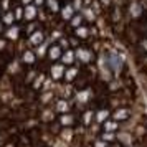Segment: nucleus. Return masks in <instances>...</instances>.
I'll return each mask as SVG.
<instances>
[{"label": "nucleus", "instance_id": "5", "mask_svg": "<svg viewBox=\"0 0 147 147\" xmlns=\"http://www.w3.org/2000/svg\"><path fill=\"white\" fill-rule=\"evenodd\" d=\"M131 116H132V111L129 107H116L113 111L111 119L117 121V122H126V121L131 119Z\"/></svg>", "mask_w": 147, "mask_h": 147}, {"label": "nucleus", "instance_id": "31", "mask_svg": "<svg viewBox=\"0 0 147 147\" xmlns=\"http://www.w3.org/2000/svg\"><path fill=\"white\" fill-rule=\"evenodd\" d=\"M83 15H74L73 18L69 20V23H71V27L73 28H80V27H83Z\"/></svg>", "mask_w": 147, "mask_h": 147}, {"label": "nucleus", "instance_id": "2", "mask_svg": "<svg viewBox=\"0 0 147 147\" xmlns=\"http://www.w3.org/2000/svg\"><path fill=\"white\" fill-rule=\"evenodd\" d=\"M107 63H109V66L113 69V73H119L121 69H122V65H124V58L121 56L119 53H116V51H111V53L107 55Z\"/></svg>", "mask_w": 147, "mask_h": 147}, {"label": "nucleus", "instance_id": "27", "mask_svg": "<svg viewBox=\"0 0 147 147\" xmlns=\"http://www.w3.org/2000/svg\"><path fill=\"white\" fill-rule=\"evenodd\" d=\"M89 33H91V30L88 27H80V28H74V36H78L81 40H86L89 38Z\"/></svg>", "mask_w": 147, "mask_h": 147}, {"label": "nucleus", "instance_id": "8", "mask_svg": "<svg viewBox=\"0 0 147 147\" xmlns=\"http://www.w3.org/2000/svg\"><path fill=\"white\" fill-rule=\"evenodd\" d=\"M28 43L32 45V47H40L41 43H45V33L41 32V30H36L35 33H32L28 36Z\"/></svg>", "mask_w": 147, "mask_h": 147}, {"label": "nucleus", "instance_id": "30", "mask_svg": "<svg viewBox=\"0 0 147 147\" xmlns=\"http://www.w3.org/2000/svg\"><path fill=\"white\" fill-rule=\"evenodd\" d=\"M101 139L107 144H114L117 140V132H101Z\"/></svg>", "mask_w": 147, "mask_h": 147}, {"label": "nucleus", "instance_id": "26", "mask_svg": "<svg viewBox=\"0 0 147 147\" xmlns=\"http://www.w3.org/2000/svg\"><path fill=\"white\" fill-rule=\"evenodd\" d=\"M50 43L48 41H45V43H41L40 47H36V50H35V53H36V58H43V56H48V50H50Z\"/></svg>", "mask_w": 147, "mask_h": 147}, {"label": "nucleus", "instance_id": "3", "mask_svg": "<svg viewBox=\"0 0 147 147\" xmlns=\"http://www.w3.org/2000/svg\"><path fill=\"white\" fill-rule=\"evenodd\" d=\"M65 73H66V66L63 63H55L50 66V78L53 81L65 80Z\"/></svg>", "mask_w": 147, "mask_h": 147}, {"label": "nucleus", "instance_id": "40", "mask_svg": "<svg viewBox=\"0 0 147 147\" xmlns=\"http://www.w3.org/2000/svg\"><path fill=\"white\" fill-rule=\"evenodd\" d=\"M139 47H140V50H142V51H147V38H144V40L140 41Z\"/></svg>", "mask_w": 147, "mask_h": 147}, {"label": "nucleus", "instance_id": "11", "mask_svg": "<svg viewBox=\"0 0 147 147\" xmlns=\"http://www.w3.org/2000/svg\"><path fill=\"white\" fill-rule=\"evenodd\" d=\"M63 53L65 51H63V48L60 45H51L50 50H48V58H50V61H58V60H61Z\"/></svg>", "mask_w": 147, "mask_h": 147}, {"label": "nucleus", "instance_id": "1", "mask_svg": "<svg viewBox=\"0 0 147 147\" xmlns=\"http://www.w3.org/2000/svg\"><path fill=\"white\" fill-rule=\"evenodd\" d=\"M98 69H99V76L102 81H106V83H111L113 81V69L109 66V63H107V56H101L99 58V63H98Z\"/></svg>", "mask_w": 147, "mask_h": 147}, {"label": "nucleus", "instance_id": "46", "mask_svg": "<svg viewBox=\"0 0 147 147\" xmlns=\"http://www.w3.org/2000/svg\"><path fill=\"white\" fill-rule=\"evenodd\" d=\"M22 2H23V3H25V7H27V5H32V2H33V0H22Z\"/></svg>", "mask_w": 147, "mask_h": 147}, {"label": "nucleus", "instance_id": "29", "mask_svg": "<svg viewBox=\"0 0 147 147\" xmlns=\"http://www.w3.org/2000/svg\"><path fill=\"white\" fill-rule=\"evenodd\" d=\"M53 96H55V93L51 91V89H50V91H43V93H41V96H40V102L43 104V106H47V104H50V102H51Z\"/></svg>", "mask_w": 147, "mask_h": 147}, {"label": "nucleus", "instance_id": "42", "mask_svg": "<svg viewBox=\"0 0 147 147\" xmlns=\"http://www.w3.org/2000/svg\"><path fill=\"white\" fill-rule=\"evenodd\" d=\"M101 2V5H104V7H109L111 5V0H99Z\"/></svg>", "mask_w": 147, "mask_h": 147}, {"label": "nucleus", "instance_id": "38", "mask_svg": "<svg viewBox=\"0 0 147 147\" xmlns=\"http://www.w3.org/2000/svg\"><path fill=\"white\" fill-rule=\"evenodd\" d=\"M119 86H121V84L117 83V80H113L111 83H109V89H111V91H117Z\"/></svg>", "mask_w": 147, "mask_h": 147}, {"label": "nucleus", "instance_id": "25", "mask_svg": "<svg viewBox=\"0 0 147 147\" xmlns=\"http://www.w3.org/2000/svg\"><path fill=\"white\" fill-rule=\"evenodd\" d=\"M73 17H74V8L71 3L69 5H65V7L61 8V18L63 20H71Z\"/></svg>", "mask_w": 147, "mask_h": 147}, {"label": "nucleus", "instance_id": "52", "mask_svg": "<svg viewBox=\"0 0 147 147\" xmlns=\"http://www.w3.org/2000/svg\"><path fill=\"white\" fill-rule=\"evenodd\" d=\"M146 2H147V0H146Z\"/></svg>", "mask_w": 147, "mask_h": 147}, {"label": "nucleus", "instance_id": "24", "mask_svg": "<svg viewBox=\"0 0 147 147\" xmlns=\"http://www.w3.org/2000/svg\"><path fill=\"white\" fill-rule=\"evenodd\" d=\"M15 22H17V18H15L13 12H5V13H3V17H2V23H3L7 28L8 27H13Z\"/></svg>", "mask_w": 147, "mask_h": 147}, {"label": "nucleus", "instance_id": "39", "mask_svg": "<svg viewBox=\"0 0 147 147\" xmlns=\"http://www.w3.org/2000/svg\"><path fill=\"white\" fill-rule=\"evenodd\" d=\"M61 38H63V36H61L60 32H53V33H51V36H50V40H51V41H55V40H58V41H60Z\"/></svg>", "mask_w": 147, "mask_h": 147}, {"label": "nucleus", "instance_id": "21", "mask_svg": "<svg viewBox=\"0 0 147 147\" xmlns=\"http://www.w3.org/2000/svg\"><path fill=\"white\" fill-rule=\"evenodd\" d=\"M78 74H80V69H78L76 66L66 68V73H65V81H66V83H73V81L78 78Z\"/></svg>", "mask_w": 147, "mask_h": 147}, {"label": "nucleus", "instance_id": "18", "mask_svg": "<svg viewBox=\"0 0 147 147\" xmlns=\"http://www.w3.org/2000/svg\"><path fill=\"white\" fill-rule=\"evenodd\" d=\"M36 15H38V8H36V5H27V7H25L23 20L32 22V20H35V18H36Z\"/></svg>", "mask_w": 147, "mask_h": 147}, {"label": "nucleus", "instance_id": "9", "mask_svg": "<svg viewBox=\"0 0 147 147\" xmlns=\"http://www.w3.org/2000/svg\"><path fill=\"white\" fill-rule=\"evenodd\" d=\"M35 61H36V53L32 51V50H25L20 56V63L22 65H28V66H32L35 65Z\"/></svg>", "mask_w": 147, "mask_h": 147}, {"label": "nucleus", "instance_id": "45", "mask_svg": "<svg viewBox=\"0 0 147 147\" xmlns=\"http://www.w3.org/2000/svg\"><path fill=\"white\" fill-rule=\"evenodd\" d=\"M5 30H7L5 25H3V23H0V33H5Z\"/></svg>", "mask_w": 147, "mask_h": 147}, {"label": "nucleus", "instance_id": "36", "mask_svg": "<svg viewBox=\"0 0 147 147\" xmlns=\"http://www.w3.org/2000/svg\"><path fill=\"white\" fill-rule=\"evenodd\" d=\"M93 147H109V144H107V142H104V140H102V139L99 137L98 140H94Z\"/></svg>", "mask_w": 147, "mask_h": 147}, {"label": "nucleus", "instance_id": "44", "mask_svg": "<svg viewBox=\"0 0 147 147\" xmlns=\"http://www.w3.org/2000/svg\"><path fill=\"white\" fill-rule=\"evenodd\" d=\"M109 147H124V146L119 144V142H114V144H109Z\"/></svg>", "mask_w": 147, "mask_h": 147}, {"label": "nucleus", "instance_id": "23", "mask_svg": "<svg viewBox=\"0 0 147 147\" xmlns=\"http://www.w3.org/2000/svg\"><path fill=\"white\" fill-rule=\"evenodd\" d=\"M74 137V132L71 131V127H65V129H61V134H60V139L65 142V144H68V142H71Z\"/></svg>", "mask_w": 147, "mask_h": 147}, {"label": "nucleus", "instance_id": "10", "mask_svg": "<svg viewBox=\"0 0 147 147\" xmlns=\"http://www.w3.org/2000/svg\"><path fill=\"white\" fill-rule=\"evenodd\" d=\"M116 142H119V144H122V146H127L131 147L134 142V137L131 132H127V131H119L117 132V140Z\"/></svg>", "mask_w": 147, "mask_h": 147}, {"label": "nucleus", "instance_id": "48", "mask_svg": "<svg viewBox=\"0 0 147 147\" xmlns=\"http://www.w3.org/2000/svg\"><path fill=\"white\" fill-rule=\"evenodd\" d=\"M83 2H84L86 5H89V3H93V0H83Z\"/></svg>", "mask_w": 147, "mask_h": 147}, {"label": "nucleus", "instance_id": "22", "mask_svg": "<svg viewBox=\"0 0 147 147\" xmlns=\"http://www.w3.org/2000/svg\"><path fill=\"white\" fill-rule=\"evenodd\" d=\"M45 83H47V76H45V74H38V76L35 78V81L32 83V88H33L35 91H43Z\"/></svg>", "mask_w": 147, "mask_h": 147}, {"label": "nucleus", "instance_id": "20", "mask_svg": "<svg viewBox=\"0 0 147 147\" xmlns=\"http://www.w3.org/2000/svg\"><path fill=\"white\" fill-rule=\"evenodd\" d=\"M5 38L7 40H12V41H15V40H18V35H20V28L17 27V25H13V27H8L7 30H5Z\"/></svg>", "mask_w": 147, "mask_h": 147}, {"label": "nucleus", "instance_id": "12", "mask_svg": "<svg viewBox=\"0 0 147 147\" xmlns=\"http://www.w3.org/2000/svg\"><path fill=\"white\" fill-rule=\"evenodd\" d=\"M111 116H113V111H109V109H99V111H96V119H94V122H98L99 126H102L106 121L111 119Z\"/></svg>", "mask_w": 147, "mask_h": 147}, {"label": "nucleus", "instance_id": "28", "mask_svg": "<svg viewBox=\"0 0 147 147\" xmlns=\"http://www.w3.org/2000/svg\"><path fill=\"white\" fill-rule=\"evenodd\" d=\"M81 15H83L84 20L91 22V23L96 20V12H94L93 8H83V10H81Z\"/></svg>", "mask_w": 147, "mask_h": 147}, {"label": "nucleus", "instance_id": "50", "mask_svg": "<svg viewBox=\"0 0 147 147\" xmlns=\"http://www.w3.org/2000/svg\"><path fill=\"white\" fill-rule=\"evenodd\" d=\"M0 13H2V7H0Z\"/></svg>", "mask_w": 147, "mask_h": 147}, {"label": "nucleus", "instance_id": "14", "mask_svg": "<svg viewBox=\"0 0 147 147\" xmlns=\"http://www.w3.org/2000/svg\"><path fill=\"white\" fill-rule=\"evenodd\" d=\"M58 124H60L63 129H65V127H73L74 126V116L71 113L69 114H61L60 117H58Z\"/></svg>", "mask_w": 147, "mask_h": 147}, {"label": "nucleus", "instance_id": "6", "mask_svg": "<svg viewBox=\"0 0 147 147\" xmlns=\"http://www.w3.org/2000/svg\"><path fill=\"white\" fill-rule=\"evenodd\" d=\"M74 53H76V60L80 61V63H83V65H88V63H91L94 60L93 51L88 50V48H76Z\"/></svg>", "mask_w": 147, "mask_h": 147}, {"label": "nucleus", "instance_id": "43", "mask_svg": "<svg viewBox=\"0 0 147 147\" xmlns=\"http://www.w3.org/2000/svg\"><path fill=\"white\" fill-rule=\"evenodd\" d=\"M69 45H71V47H76V45H78V40H76V38H69Z\"/></svg>", "mask_w": 147, "mask_h": 147}, {"label": "nucleus", "instance_id": "34", "mask_svg": "<svg viewBox=\"0 0 147 147\" xmlns=\"http://www.w3.org/2000/svg\"><path fill=\"white\" fill-rule=\"evenodd\" d=\"M13 15H15V18H17V20H23V15H25V8L17 7V8L13 10Z\"/></svg>", "mask_w": 147, "mask_h": 147}, {"label": "nucleus", "instance_id": "13", "mask_svg": "<svg viewBox=\"0 0 147 147\" xmlns=\"http://www.w3.org/2000/svg\"><path fill=\"white\" fill-rule=\"evenodd\" d=\"M142 5H140L139 2H132L131 5H129V8H127V13H129V17L131 18H139L140 15H142Z\"/></svg>", "mask_w": 147, "mask_h": 147}, {"label": "nucleus", "instance_id": "37", "mask_svg": "<svg viewBox=\"0 0 147 147\" xmlns=\"http://www.w3.org/2000/svg\"><path fill=\"white\" fill-rule=\"evenodd\" d=\"M58 45H60L61 48H65V51H66V50H69V40H66V38H61Z\"/></svg>", "mask_w": 147, "mask_h": 147}, {"label": "nucleus", "instance_id": "4", "mask_svg": "<svg viewBox=\"0 0 147 147\" xmlns=\"http://www.w3.org/2000/svg\"><path fill=\"white\" fill-rule=\"evenodd\" d=\"M91 98H93V89H91V88L80 89V91H76V94H74V101H76V104H80V106L88 104V102L91 101Z\"/></svg>", "mask_w": 147, "mask_h": 147}, {"label": "nucleus", "instance_id": "33", "mask_svg": "<svg viewBox=\"0 0 147 147\" xmlns=\"http://www.w3.org/2000/svg\"><path fill=\"white\" fill-rule=\"evenodd\" d=\"M18 71H20V63L18 61H13V63L8 65V73L10 74H15V73H18Z\"/></svg>", "mask_w": 147, "mask_h": 147}, {"label": "nucleus", "instance_id": "7", "mask_svg": "<svg viewBox=\"0 0 147 147\" xmlns=\"http://www.w3.org/2000/svg\"><path fill=\"white\" fill-rule=\"evenodd\" d=\"M53 109H55V113H58L60 116L61 114H69L71 113V102L68 99H63V98H61V99H58L55 102Z\"/></svg>", "mask_w": 147, "mask_h": 147}, {"label": "nucleus", "instance_id": "51", "mask_svg": "<svg viewBox=\"0 0 147 147\" xmlns=\"http://www.w3.org/2000/svg\"><path fill=\"white\" fill-rule=\"evenodd\" d=\"M146 33H147V30H146Z\"/></svg>", "mask_w": 147, "mask_h": 147}, {"label": "nucleus", "instance_id": "35", "mask_svg": "<svg viewBox=\"0 0 147 147\" xmlns=\"http://www.w3.org/2000/svg\"><path fill=\"white\" fill-rule=\"evenodd\" d=\"M83 3H84V2H83V0H73V3H71V5H73V8H74V12H78V10H83Z\"/></svg>", "mask_w": 147, "mask_h": 147}, {"label": "nucleus", "instance_id": "32", "mask_svg": "<svg viewBox=\"0 0 147 147\" xmlns=\"http://www.w3.org/2000/svg\"><path fill=\"white\" fill-rule=\"evenodd\" d=\"M47 5H48V8H50V12H51V13L61 12L60 5H58V0H47Z\"/></svg>", "mask_w": 147, "mask_h": 147}, {"label": "nucleus", "instance_id": "47", "mask_svg": "<svg viewBox=\"0 0 147 147\" xmlns=\"http://www.w3.org/2000/svg\"><path fill=\"white\" fill-rule=\"evenodd\" d=\"M35 3H36V5H43V2H45V0H33Z\"/></svg>", "mask_w": 147, "mask_h": 147}, {"label": "nucleus", "instance_id": "41", "mask_svg": "<svg viewBox=\"0 0 147 147\" xmlns=\"http://www.w3.org/2000/svg\"><path fill=\"white\" fill-rule=\"evenodd\" d=\"M5 48H7V40L0 38V51H2V50H5Z\"/></svg>", "mask_w": 147, "mask_h": 147}, {"label": "nucleus", "instance_id": "17", "mask_svg": "<svg viewBox=\"0 0 147 147\" xmlns=\"http://www.w3.org/2000/svg\"><path fill=\"white\" fill-rule=\"evenodd\" d=\"M101 127H102V131H101V132H119V122H117V121H114V119L106 121Z\"/></svg>", "mask_w": 147, "mask_h": 147}, {"label": "nucleus", "instance_id": "19", "mask_svg": "<svg viewBox=\"0 0 147 147\" xmlns=\"http://www.w3.org/2000/svg\"><path fill=\"white\" fill-rule=\"evenodd\" d=\"M94 119H96V113L94 111H91V109H88V111H84V114H83V126L84 127H91L94 124Z\"/></svg>", "mask_w": 147, "mask_h": 147}, {"label": "nucleus", "instance_id": "15", "mask_svg": "<svg viewBox=\"0 0 147 147\" xmlns=\"http://www.w3.org/2000/svg\"><path fill=\"white\" fill-rule=\"evenodd\" d=\"M40 119L43 121V122H47V124L53 122V121L56 119V116H55V109H51V107H45V109L40 113Z\"/></svg>", "mask_w": 147, "mask_h": 147}, {"label": "nucleus", "instance_id": "16", "mask_svg": "<svg viewBox=\"0 0 147 147\" xmlns=\"http://www.w3.org/2000/svg\"><path fill=\"white\" fill-rule=\"evenodd\" d=\"M74 60H76V53H74V50H66L65 53H63V56H61V63L65 65V66H71L74 63Z\"/></svg>", "mask_w": 147, "mask_h": 147}, {"label": "nucleus", "instance_id": "49", "mask_svg": "<svg viewBox=\"0 0 147 147\" xmlns=\"http://www.w3.org/2000/svg\"><path fill=\"white\" fill-rule=\"evenodd\" d=\"M144 61H146V63H147V56H146V58H144Z\"/></svg>", "mask_w": 147, "mask_h": 147}]
</instances>
